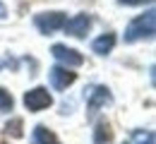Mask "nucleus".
Listing matches in <instances>:
<instances>
[{
	"instance_id": "1",
	"label": "nucleus",
	"mask_w": 156,
	"mask_h": 144,
	"mask_svg": "<svg viewBox=\"0 0 156 144\" xmlns=\"http://www.w3.org/2000/svg\"><path fill=\"white\" fill-rule=\"evenodd\" d=\"M154 24H156V12L154 10H149V12L135 17V19L127 24V29H125V41L135 43V41H142V39H151V36H154Z\"/></svg>"
},
{
	"instance_id": "2",
	"label": "nucleus",
	"mask_w": 156,
	"mask_h": 144,
	"mask_svg": "<svg viewBox=\"0 0 156 144\" xmlns=\"http://www.w3.org/2000/svg\"><path fill=\"white\" fill-rule=\"evenodd\" d=\"M65 22L67 19H65L62 12H41V15H36L34 24H36V29L41 34H53V31L65 26Z\"/></svg>"
},
{
	"instance_id": "3",
	"label": "nucleus",
	"mask_w": 156,
	"mask_h": 144,
	"mask_svg": "<svg viewBox=\"0 0 156 144\" xmlns=\"http://www.w3.org/2000/svg\"><path fill=\"white\" fill-rule=\"evenodd\" d=\"M51 103H53V99H51V94H48L46 86H36V89H31V91L24 94V106L31 113H39L43 108H48Z\"/></svg>"
},
{
	"instance_id": "4",
	"label": "nucleus",
	"mask_w": 156,
	"mask_h": 144,
	"mask_svg": "<svg viewBox=\"0 0 156 144\" xmlns=\"http://www.w3.org/2000/svg\"><path fill=\"white\" fill-rule=\"evenodd\" d=\"M51 53H53V58L58 62H62L65 67H79L84 58H82V53H77L75 48H67V46H62V43H55L53 48H51Z\"/></svg>"
},
{
	"instance_id": "5",
	"label": "nucleus",
	"mask_w": 156,
	"mask_h": 144,
	"mask_svg": "<svg viewBox=\"0 0 156 144\" xmlns=\"http://www.w3.org/2000/svg\"><path fill=\"white\" fill-rule=\"evenodd\" d=\"M75 79H77V75H75L70 67H65V65H55V67L51 70V84H53L58 91L67 89Z\"/></svg>"
},
{
	"instance_id": "6",
	"label": "nucleus",
	"mask_w": 156,
	"mask_h": 144,
	"mask_svg": "<svg viewBox=\"0 0 156 144\" xmlns=\"http://www.w3.org/2000/svg\"><path fill=\"white\" fill-rule=\"evenodd\" d=\"M89 26H91V17L89 15H75L70 22H65V31L70 34V36H75V39H82L87 31H89Z\"/></svg>"
},
{
	"instance_id": "7",
	"label": "nucleus",
	"mask_w": 156,
	"mask_h": 144,
	"mask_svg": "<svg viewBox=\"0 0 156 144\" xmlns=\"http://www.w3.org/2000/svg\"><path fill=\"white\" fill-rule=\"evenodd\" d=\"M113 101V94H111V89L108 86H96L94 91H91V96H89V103H87V108H89V115H94L101 106H106V103Z\"/></svg>"
},
{
	"instance_id": "8",
	"label": "nucleus",
	"mask_w": 156,
	"mask_h": 144,
	"mask_svg": "<svg viewBox=\"0 0 156 144\" xmlns=\"http://www.w3.org/2000/svg\"><path fill=\"white\" fill-rule=\"evenodd\" d=\"M113 46H115V34H103V36H98L96 41L91 43L94 53H98V55L111 53V51H113Z\"/></svg>"
},
{
	"instance_id": "9",
	"label": "nucleus",
	"mask_w": 156,
	"mask_h": 144,
	"mask_svg": "<svg viewBox=\"0 0 156 144\" xmlns=\"http://www.w3.org/2000/svg\"><path fill=\"white\" fill-rule=\"evenodd\" d=\"M34 142L36 144H60L58 137H55L46 125H36V127H34Z\"/></svg>"
},
{
	"instance_id": "10",
	"label": "nucleus",
	"mask_w": 156,
	"mask_h": 144,
	"mask_svg": "<svg viewBox=\"0 0 156 144\" xmlns=\"http://www.w3.org/2000/svg\"><path fill=\"white\" fill-rule=\"evenodd\" d=\"M113 139V132H111V125L108 123H98L94 130V144H111Z\"/></svg>"
},
{
	"instance_id": "11",
	"label": "nucleus",
	"mask_w": 156,
	"mask_h": 144,
	"mask_svg": "<svg viewBox=\"0 0 156 144\" xmlns=\"http://www.w3.org/2000/svg\"><path fill=\"white\" fill-rule=\"evenodd\" d=\"M132 144H154V132L151 130H135Z\"/></svg>"
},
{
	"instance_id": "12",
	"label": "nucleus",
	"mask_w": 156,
	"mask_h": 144,
	"mask_svg": "<svg viewBox=\"0 0 156 144\" xmlns=\"http://www.w3.org/2000/svg\"><path fill=\"white\" fill-rule=\"evenodd\" d=\"M5 132L12 135V137H22V120H20V118H15L12 123H7V125H5Z\"/></svg>"
},
{
	"instance_id": "13",
	"label": "nucleus",
	"mask_w": 156,
	"mask_h": 144,
	"mask_svg": "<svg viewBox=\"0 0 156 144\" xmlns=\"http://www.w3.org/2000/svg\"><path fill=\"white\" fill-rule=\"evenodd\" d=\"M12 106H15L12 96H10L5 89H0V111H12Z\"/></svg>"
},
{
	"instance_id": "14",
	"label": "nucleus",
	"mask_w": 156,
	"mask_h": 144,
	"mask_svg": "<svg viewBox=\"0 0 156 144\" xmlns=\"http://www.w3.org/2000/svg\"><path fill=\"white\" fill-rule=\"evenodd\" d=\"M120 5H144V2H151V0H118Z\"/></svg>"
},
{
	"instance_id": "15",
	"label": "nucleus",
	"mask_w": 156,
	"mask_h": 144,
	"mask_svg": "<svg viewBox=\"0 0 156 144\" xmlns=\"http://www.w3.org/2000/svg\"><path fill=\"white\" fill-rule=\"evenodd\" d=\"M5 17H7V10H5V5L0 2V19H5Z\"/></svg>"
}]
</instances>
